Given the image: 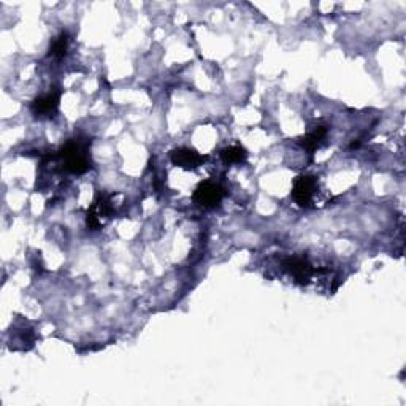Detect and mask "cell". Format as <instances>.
I'll list each match as a JSON object with an SVG mask.
<instances>
[{
    "label": "cell",
    "mask_w": 406,
    "mask_h": 406,
    "mask_svg": "<svg viewBox=\"0 0 406 406\" xmlns=\"http://www.w3.org/2000/svg\"><path fill=\"white\" fill-rule=\"evenodd\" d=\"M68 34L67 32H61L57 35V37L52 38V42L50 45V52L48 56L50 57H56V59H62L67 56V51H68Z\"/></svg>",
    "instance_id": "9"
},
{
    "label": "cell",
    "mask_w": 406,
    "mask_h": 406,
    "mask_svg": "<svg viewBox=\"0 0 406 406\" xmlns=\"http://www.w3.org/2000/svg\"><path fill=\"white\" fill-rule=\"evenodd\" d=\"M317 189V181L311 175H300L293 181L292 186V197L296 203L302 208H310L311 202Z\"/></svg>",
    "instance_id": "3"
},
{
    "label": "cell",
    "mask_w": 406,
    "mask_h": 406,
    "mask_svg": "<svg viewBox=\"0 0 406 406\" xmlns=\"http://www.w3.org/2000/svg\"><path fill=\"white\" fill-rule=\"evenodd\" d=\"M326 138H327V127L319 126V127H316L313 132H310L305 135V137L298 138V143L308 152H314L317 148H321Z\"/></svg>",
    "instance_id": "8"
},
{
    "label": "cell",
    "mask_w": 406,
    "mask_h": 406,
    "mask_svg": "<svg viewBox=\"0 0 406 406\" xmlns=\"http://www.w3.org/2000/svg\"><path fill=\"white\" fill-rule=\"evenodd\" d=\"M91 141L70 140L59 151V157L62 159L64 168L73 175H83L91 170V154H89Z\"/></svg>",
    "instance_id": "1"
},
{
    "label": "cell",
    "mask_w": 406,
    "mask_h": 406,
    "mask_svg": "<svg viewBox=\"0 0 406 406\" xmlns=\"http://www.w3.org/2000/svg\"><path fill=\"white\" fill-rule=\"evenodd\" d=\"M248 157V152L243 148V146L235 145V146H229V148H224L221 151V159L222 162L231 166V164H241L246 161Z\"/></svg>",
    "instance_id": "10"
},
{
    "label": "cell",
    "mask_w": 406,
    "mask_h": 406,
    "mask_svg": "<svg viewBox=\"0 0 406 406\" xmlns=\"http://www.w3.org/2000/svg\"><path fill=\"white\" fill-rule=\"evenodd\" d=\"M62 92L59 89H52L46 94H42L37 99H34L31 105V111L35 117H51L57 113L59 103H61Z\"/></svg>",
    "instance_id": "5"
},
{
    "label": "cell",
    "mask_w": 406,
    "mask_h": 406,
    "mask_svg": "<svg viewBox=\"0 0 406 406\" xmlns=\"http://www.w3.org/2000/svg\"><path fill=\"white\" fill-rule=\"evenodd\" d=\"M284 268L293 275V278L302 282H307L314 273V268L307 257H287L284 261Z\"/></svg>",
    "instance_id": "7"
},
{
    "label": "cell",
    "mask_w": 406,
    "mask_h": 406,
    "mask_svg": "<svg viewBox=\"0 0 406 406\" xmlns=\"http://www.w3.org/2000/svg\"><path fill=\"white\" fill-rule=\"evenodd\" d=\"M170 159H172L173 166L181 167L184 170H191L202 166L207 157L198 154V152L192 148H176L170 152Z\"/></svg>",
    "instance_id": "6"
},
{
    "label": "cell",
    "mask_w": 406,
    "mask_h": 406,
    "mask_svg": "<svg viewBox=\"0 0 406 406\" xmlns=\"http://www.w3.org/2000/svg\"><path fill=\"white\" fill-rule=\"evenodd\" d=\"M111 213H113V208H111L110 197L99 192L96 198H94L89 210H87L86 215L87 229H91V231H99V229L102 227L103 217H111Z\"/></svg>",
    "instance_id": "4"
},
{
    "label": "cell",
    "mask_w": 406,
    "mask_h": 406,
    "mask_svg": "<svg viewBox=\"0 0 406 406\" xmlns=\"http://www.w3.org/2000/svg\"><path fill=\"white\" fill-rule=\"evenodd\" d=\"M226 192L219 184L213 181H202L194 191V202L203 208H216L219 207Z\"/></svg>",
    "instance_id": "2"
}]
</instances>
